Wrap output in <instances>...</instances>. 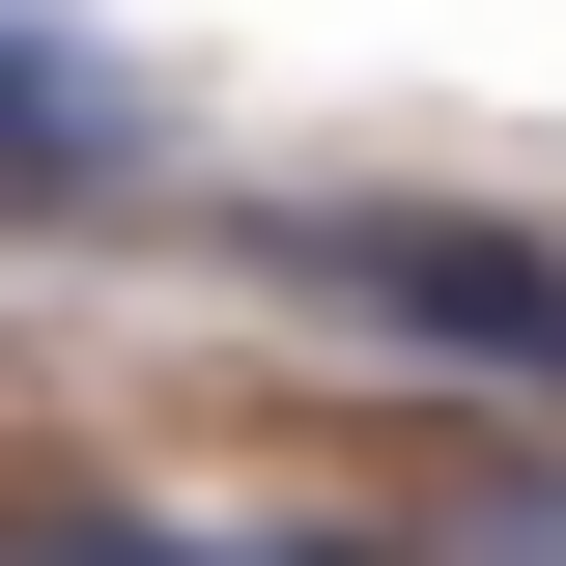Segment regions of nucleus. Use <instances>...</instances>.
<instances>
[{
    "mask_svg": "<svg viewBox=\"0 0 566 566\" xmlns=\"http://www.w3.org/2000/svg\"><path fill=\"white\" fill-rule=\"evenodd\" d=\"M0 170H142V85H114V29L0 0Z\"/></svg>",
    "mask_w": 566,
    "mask_h": 566,
    "instance_id": "f03ea898",
    "label": "nucleus"
},
{
    "mask_svg": "<svg viewBox=\"0 0 566 566\" xmlns=\"http://www.w3.org/2000/svg\"><path fill=\"white\" fill-rule=\"evenodd\" d=\"M453 566H566V453H538V482H482V510H453Z\"/></svg>",
    "mask_w": 566,
    "mask_h": 566,
    "instance_id": "20e7f679",
    "label": "nucleus"
},
{
    "mask_svg": "<svg viewBox=\"0 0 566 566\" xmlns=\"http://www.w3.org/2000/svg\"><path fill=\"white\" fill-rule=\"evenodd\" d=\"M227 566H368V538H227Z\"/></svg>",
    "mask_w": 566,
    "mask_h": 566,
    "instance_id": "39448f33",
    "label": "nucleus"
},
{
    "mask_svg": "<svg viewBox=\"0 0 566 566\" xmlns=\"http://www.w3.org/2000/svg\"><path fill=\"white\" fill-rule=\"evenodd\" d=\"M227 255L312 283V312H368V340H424V368L566 397V227H453V199H255Z\"/></svg>",
    "mask_w": 566,
    "mask_h": 566,
    "instance_id": "f257e3e1",
    "label": "nucleus"
},
{
    "mask_svg": "<svg viewBox=\"0 0 566 566\" xmlns=\"http://www.w3.org/2000/svg\"><path fill=\"white\" fill-rule=\"evenodd\" d=\"M0 566H227V538H170V510H114V482H29Z\"/></svg>",
    "mask_w": 566,
    "mask_h": 566,
    "instance_id": "7ed1b4c3",
    "label": "nucleus"
}]
</instances>
